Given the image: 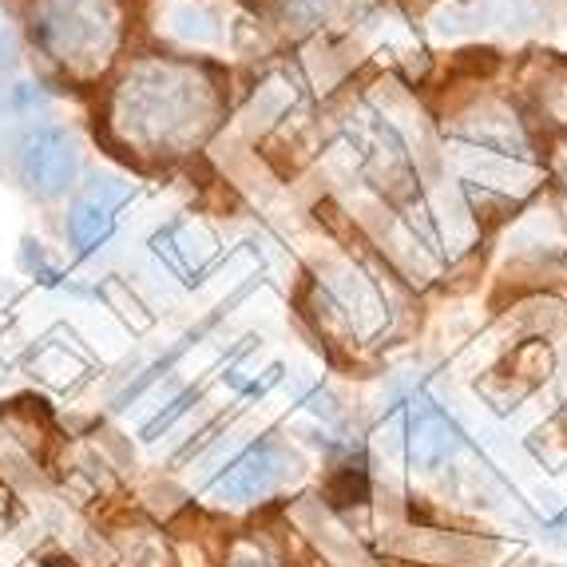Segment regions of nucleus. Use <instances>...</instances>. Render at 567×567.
I'll return each mask as SVG.
<instances>
[{
  "label": "nucleus",
  "instance_id": "1",
  "mask_svg": "<svg viewBox=\"0 0 567 567\" xmlns=\"http://www.w3.org/2000/svg\"><path fill=\"white\" fill-rule=\"evenodd\" d=\"M120 0H32V44L64 72L104 68L120 40Z\"/></svg>",
  "mask_w": 567,
  "mask_h": 567
},
{
  "label": "nucleus",
  "instance_id": "2",
  "mask_svg": "<svg viewBox=\"0 0 567 567\" xmlns=\"http://www.w3.org/2000/svg\"><path fill=\"white\" fill-rule=\"evenodd\" d=\"M12 175L32 199H60L76 187L80 143L68 127L37 123L12 143Z\"/></svg>",
  "mask_w": 567,
  "mask_h": 567
},
{
  "label": "nucleus",
  "instance_id": "3",
  "mask_svg": "<svg viewBox=\"0 0 567 567\" xmlns=\"http://www.w3.org/2000/svg\"><path fill=\"white\" fill-rule=\"evenodd\" d=\"M282 476V456L275 449H250L246 456H238L230 464V473L218 481V488L227 492V496H238V501H250V496H262L270 492Z\"/></svg>",
  "mask_w": 567,
  "mask_h": 567
},
{
  "label": "nucleus",
  "instance_id": "4",
  "mask_svg": "<svg viewBox=\"0 0 567 567\" xmlns=\"http://www.w3.org/2000/svg\"><path fill=\"white\" fill-rule=\"evenodd\" d=\"M115 230V203L104 195H87L76 207L68 210V238L80 255H92L95 246L107 243V235Z\"/></svg>",
  "mask_w": 567,
  "mask_h": 567
},
{
  "label": "nucleus",
  "instance_id": "5",
  "mask_svg": "<svg viewBox=\"0 0 567 567\" xmlns=\"http://www.w3.org/2000/svg\"><path fill=\"white\" fill-rule=\"evenodd\" d=\"M456 449V429L449 425L445 416L425 413L413 425V461L425 464V468H436L449 453Z\"/></svg>",
  "mask_w": 567,
  "mask_h": 567
},
{
  "label": "nucleus",
  "instance_id": "6",
  "mask_svg": "<svg viewBox=\"0 0 567 567\" xmlns=\"http://www.w3.org/2000/svg\"><path fill=\"white\" fill-rule=\"evenodd\" d=\"M123 567H171V551L152 528H127L120 532Z\"/></svg>",
  "mask_w": 567,
  "mask_h": 567
},
{
  "label": "nucleus",
  "instance_id": "7",
  "mask_svg": "<svg viewBox=\"0 0 567 567\" xmlns=\"http://www.w3.org/2000/svg\"><path fill=\"white\" fill-rule=\"evenodd\" d=\"M496 68H501V52L496 48H461L453 60H449V76H461V80H488L496 76Z\"/></svg>",
  "mask_w": 567,
  "mask_h": 567
},
{
  "label": "nucleus",
  "instance_id": "8",
  "mask_svg": "<svg viewBox=\"0 0 567 567\" xmlns=\"http://www.w3.org/2000/svg\"><path fill=\"white\" fill-rule=\"evenodd\" d=\"M326 496H330V504H338V508H346V504H365L369 501L365 473H361V468H353V464L338 468V473L330 476V488H326Z\"/></svg>",
  "mask_w": 567,
  "mask_h": 567
},
{
  "label": "nucleus",
  "instance_id": "9",
  "mask_svg": "<svg viewBox=\"0 0 567 567\" xmlns=\"http://www.w3.org/2000/svg\"><path fill=\"white\" fill-rule=\"evenodd\" d=\"M175 20H179V32H187V37H199V40L215 37L210 20L203 17V12H195V9H179V12H175Z\"/></svg>",
  "mask_w": 567,
  "mask_h": 567
},
{
  "label": "nucleus",
  "instance_id": "10",
  "mask_svg": "<svg viewBox=\"0 0 567 567\" xmlns=\"http://www.w3.org/2000/svg\"><path fill=\"white\" fill-rule=\"evenodd\" d=\"M12 52H17V44H12V29H9V17L0 12V76L9 72L12 64Z\"/></svg>",
  "mask_w": 567,
  "mask_h": 567
},
{
  "label": "nucleus",
  "instance_id": "11",
  "mask_svg": "<svg viewBox=\"0 0 567 567\" xmlns=\"http://www.w3.org/2000/svg\"><path fill=\"white\" fill-rule=\"evenodd\" d=\"M559 425H564V429H567V405H564V413H559Z\"/></svg>",
  "mask_w": 567,
  "mask_h": 567
}]
</instances>
